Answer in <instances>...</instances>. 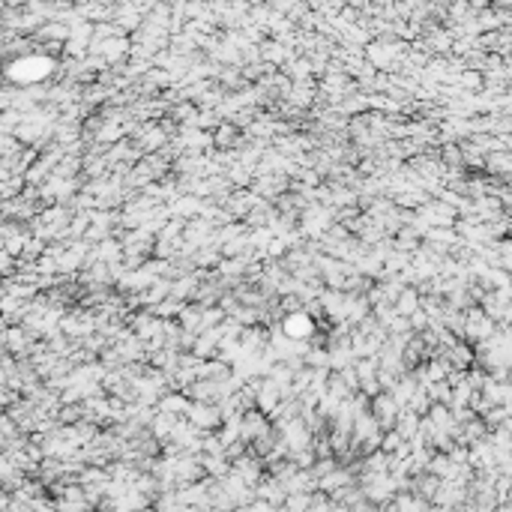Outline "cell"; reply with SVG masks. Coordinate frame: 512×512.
<instances>
[{
  "mask_svg": "<svg viewBox=\"0 0 512 512\" xmlns=\"http://www.w3.org/2000/svg\"><path fill=\"white\" fill-rule=\"evenodd\" d=\"M285 327H287V332H291V336H303V332L309 330L312 323H309V318H305V314H291Z\"/></svg>",
  "mask_w": 512,
  "mask_h": 512,
  "instance_id": "1",
  "label": "cell"
}]
</instances>
